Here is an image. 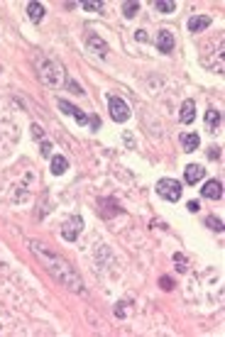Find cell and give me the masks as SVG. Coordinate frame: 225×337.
<instances>
[{
    "label": "cell",
    "instance_id": "1",
    "mask_svg": "<svg viewBox=\"0 0 225 337\" xmlns=\"http://www.w3.org/2000/svg\"><path fill=\"white\" fill-rule=\"evenodd\" d=\"M29 247H32V252L40 257V262L44 264V269L54 276L59 283H64V286H69L71 291H84V283H81V279H79V274H76V269L71 267L69 262L64 259V257H59V254L49 252L44 244H40V242H29Z\"/></svg>",
    "mask_w": 225,
    "mask_h": 337
},
{
    "label": "cell",
    "instance_id": "2",
    "mask_svg": "<svg viewBox=\"0 0 225 337\" xmlns=\"http://www.w3.org/2000/svg\"><path fill=\"white\" fill-rule=\"evenodd\" d=\"M37 73H40V81L47 86H59L61 81H66L61 64H56V61L47 59V56H42V59L37 61Z\"/></svg>",
    "mask_w": 225,
    "mask_h": 337
},
{
    "label": "cell",
    "instance_id": "3",
    "mask_svg": "<svg viewBox=\"0 0 225 337\" xmlns=\"http://www.w3.org/2000/svg\"><path fill=\"white\" fill-rule=\"evenodd\" d=\"M181 193H183V188L176 179H159V181H157V196L164 198V200L176 203V200L181 198Z\"/></svg>",
    "mask_w": 225,
    "mask_h": 337
},
{
    "label": "cell",
    "instance_id": "4",
    "mask_svg": "<svg viewBox=\"0 0 225 337\" xmlns=\"http://www.w3.org/2000/svg\"><path fill=\"white\" fill-rule=\"evenodd\" d=\"M108 108H110V117L115 122H127L130 120V105L120 96H108Z\"/></svg>",
    "mask_w": 225,
    "mask_h": 337
},
{
    "label": "cell",
    "instance_id": "5",
    "mask_svg": "<svg viewBox=\"0 0 225 337\" xmlns=\"http://www.w3.org/2000/svg\"><path fill=\"white\" fill-rule=\"evenodd\" d=\"M81 230H84V220H81L79 215H71V218H66L64 225H61V237L66 239V242H76L79 235H81Z\"/></svg>",
    "mask_w": 225,
    "mask_h": 337
},
{
    "label": "cell",
    "instance_id": "6",
    "mask_svg": "<svg viewBox=\"0 0 225 337\" xmlns=\"http://www.w3.org/2000/svg\"><path fill=\"white\" fill-rule=\"evenodd\" d=\"M201 196L208 198V200H220V198H223V183L218 181V179L206 181L203 183V188H201Z\"/></svg>",
    "mask_w": 225,
    "mask_h": 337
},
{
    "label": "cell",
    "instance_id": "7",
    "mask_svg": "<svg viewBox=\"0 0 225 337\" xmlns=\"http://www.w3.org/2000/svg\"><path fill=\"white\" fill-rule=\"evenodd\" d=\"M174 34L169 32V29H159L157 32V52H162V54H169V52H174Z\"/></svg>",
    "mask_w": 225,
    "mask_h": 337
},
{
    "label": "cell",
    "instance_id": "8",
    "mask_svg": "<svg viewBox=\"0 0 225 337\" xmlns=\"http://www.w3.org/2000/svg\"><path fill=\"white\" fill-rule=\"evenodd\" d=\"M203 176H206V168L201 166V164H189L186 171H183V179L189 186H196L198 181H203Z\"/></svg>",
    "mask_w": 225,
    "mask_h": 337
},
{
    "label": "cell",
    "instance_id": "9",
    "mask_svg": "<svg viewBox=\"0 0 225 337\" xmlns=\"http://www.w3.org/2000/svg\"><path fill=\"white\" fill-rule=\"evenodd\" d=\"M179 120H181L183 125H191L194 120H196V100H183L181 103V112H179Z\"/></svg>",
    "mask_w": 225,
    "mask_h": 337
},
{
    "label": "cell",
    "instance_id": "10",
    "mask_svg": "<svg viewBox=\"0 0 225 337\" xmlns=\"http://www.w3.org/2000/svg\"><path fill=\"white\" fill-rule=\"evenodd\" d=\"M86 47H88V52H93V54L100 56V59H103V56H108V52H110V47L103 42L100 37H96V34H93V37H88Z\"/></svg>",
    "mask_w": 225,
    "mask_h": 337
},
{
    "label": "cell",
    "instance_id": "11",
    "mask_svg": "<svg viewBox=\"0 0 225 337\" xmlns=\"http://www.w3.org/2000/svg\"><path fill=\"white\" fill-rule=\"evenodd\" d=\"M213 25V20L208 15H194L191 20H189V32H203V29H208Z\"/></svg>",
    "mask_w": 225,
    "mask_h": 337
},
{
    "label": "cell",
    "instance_id": "12",
    "mask_svg": "<svg viewBox=\"0 0 225 337\" xmlns=\"http://www.w3.org/2000/svg\"><path fill=\"white\" fill-rule=\"evenodd\" d=\"M198 144H201V137L196 132H183L181 135V149L183 152H196Z\"/></svg>",
    "mask_w": 225,
    "mask_h": 337
},
{
    "label": "cell",
    "instance_id": "13",
    "mask_svg": "<svg viewBox=\"0 0 225 337\" xmlns=\"http://www.w3.org/2000/svg\"><path fill=\"white\" fill-rule=\"evenodd\" d=\"M44 13H47V10H44L42 3H27V15H29V20H32L34 25H40V22L44 20Z\"/></svg>",
    "mask_w": 225,
    "mask_h": 337
},
{
    "label": "cell",
    "instance_id": "14",
    "mask_svg": "<svg viewBox=\"0 0 225 337\" xmlns=\"http://www.w3.org/2000/svg\"><path fill=\"white\" fill-rule=\"evenodd\" d=\"M218 127H220V110H215V108L206 110V130H208V132H215Z\"/></svg>",
    "mask_w": 225,
    "mask_h": 337
},
{
    "label": "cell",
    "instance_id": "15",
    "mask_svg": "<svg viewBox=\"0 0 225 337\" xmlns=\"http://www.w3.org/2000/svg\"><path fill=\"white\" fill-rule=\"evenodd\" d=\"M66 168H69V161H66V156H52V174H54V176H61V174H64V171H66Z\"/></svg>",
    "mask_w": 225,
    "mask_h": 337
},
{
    "label": "cell",
    "instance_id": "16",
    "mask_svg": "<svg viewBox=\"0 0 225 337\" xmlns=\"http://www.w3.org/2000/svg\"><path fill=\"white\" fill-rule=\"evenodd\" d=\"M137 13H140V3H137V0H127V3H123V15H125L127 20L135 17Z\"/></svg>",
    "mask_w": 225,
    "mask_h": 337
},
{
    "label": "cell",
    "instance_id": "17",
    "mask_svg": "<svg viewBox=\"0 0 225 337\" xmlns=\"http://www.w3.org/2000/svg\"><path fill=\"white\" fill-rule=\"evenodd\" d=\"M155 10H157V13L169 15V13H174V10H176V3H171V0H157Z\"/></svg>",
    "mask_w": 225,
    "mask_h": 337
},
{
    "label": "cell",
    "instance_id": "18",
    "mask_svg": "<svg viewBox=\"0 0 225 337\" xmlns=\"http://www.w3.org/2000/svg\"><path fill=\"white\" fill-rule=\"evenodd\" d=\"M206 225H208L211 230H215V232H223V220L215 218V215H208V218H206Z\"/></svg>",
    "mask_w": 225,
    "mask_h": 337
},
{
    "label": "cell",
    "instance_id": "19",
    "mask_svg": "<svg viewBox=\"0 0 225 337\" xmlns=\"http://www.w3.org/2000/svg\"><path fill=\"white\" fill-rule=\"evenodd\" d=\"M174 264H176V269H179L181 274H183V271H189V259H186L181 252L174 254Z\"/></svg>",
    "mask_w": 225,
    "mask_h": 337
},
{
    "label": "cell",
    "instance_id": "20",
    "mask_svg": "<svg viewBox=\"0 0 225 337\" xmlns=\"http://www.w3.org/2000/svg\"><path fill=\"white\" fill-rule=\"evenodd\" d=\"M66 88H69V93H73V96H84V88L76 83L73 78H69V76H66Z\"/></svg>",
    "mask_w": 225,
    "mask_h": 337
},
{
    "label": "cell",
    "instance_id": "21",
    "mask_svg": "<svg viewBox=\"0 0 225 337\" xmlns=\"http://www.w3.org/2000/svg\"><path fill=\"white\" fill-rule=\"evenodd\" d=\"M59 110L64 112V115H73V112H76V108L71 105L69 100H64V98H61V100H59Z\"/></svg>",
    "mask_w": 225,
    "mask_h": 337
},
{
    "label": "cell",
    "instance_id": "22",
    "mask_svg": "<svg viewBox=\"0 0 225 337\" xmlns=\"http://www.w3.org/2000/svg\"><path fill=\"white\" fill-rule=\"evenodd\" d=\"M81 8H84V10H91V13H96V10H103V3H91V0H84V3H81Z\"/></svg>",
    "mask_w": 225,
    "mask_h": 337
},
{
    "label": "cell",
    "instance_id": "23",
    "mask_svg": "<svg viewBox=\"0 0 225 337\" xmlns=\"http://www.w3.org/2000/svg\"><path fill=\"white\" fill-rule=\"evenodd\" d=\"M73 120H76L79 125H88V115H86V112H81L79 108H76V112H73Z\"/></svg>",
    "mask_w": 225,
    "mask_h": 337
},
{
    "label": "cell",
    "instance_id": "24",
    "mask_svg": "<svg viewBox=\"0 0 225 337\" xmlns=\"http://www.w3.org/2000/svg\"><path fill=\"white\" fill-rule=\"evenodd\" d=\"M159 283H162V288H164V291H171V288H174V281H171V276H162V279H159Z\"/></svg>",
    "mask_w": 225,
    "mask_h": 337
},
{
    "label": "cell",
    "instance_id": "25",
    "mask_svg": "<svg viewBox=\"0 0 225 337\" xmlns=\"http://www.w3.org/2000/svg\"><path fill=\"white\" fill-rule=\"evenodd\" d=\"M52 149H54V147H52V142L42 140V156H52Z\"/></svg>",
    "mask_w": 225,
    "mask_h": 337
},
{
    "label": "cell",
    "instance_id": "26",
    "mask_svg": "<svg viewBox=\"0 0 225 337\" xmlns=\"http://www.w3.org/2000/svg\"><path fill=\"white\" fill-rule=\"evenodd\" d=\"M88 125H91V130H98V127H100V117H96V115H88Z\"/></svg>",
    "mask_w": 225,
    "mask_h": 337
},
{
    "label": "cell",
    "instance_id": "27",
    "mask_svg": "<svg viewBox=\"0 0 225 337\" xmlns=\"http://www.w3.org/2000/svg\"><path fill=\"white\" fill-rule=\"evenodd\" d=\"M32 135H34L37 140H44V130L40 125H32Z\"/></svg>",
    "mask_w": 225,
    "mask_h": 337
},
{
    "label": "cell",
    "instance_id": "28",
    "mask_svg": "<svg viewBox=\"0 0 225 337\" xmlns=\"http://www.w3.org/2000/svg\"><path fill=\"white\" fill-rule=\"evenodd\" d=\"M186 208H189L191 213H198V210H201V203H198V200H189V205H186Z\"/></svg>",
    "mask_w": 225,
    "mask_h": 337
},
{
    "label": "cell",
    "instance_id": "29",
    "mask_svg": "<svg viewBox=\"0 0 225 337\" xmlns=\"http://www.w3.org/2000/svg\"><path fill=\"white\" fill-rule=\"evenodd\" d=\"M220 156V149L218 147H211V152H208V159H218Z\"/></svg>",
    "mask_w": 225,
    "mask_h": 337
}]
</instances>
